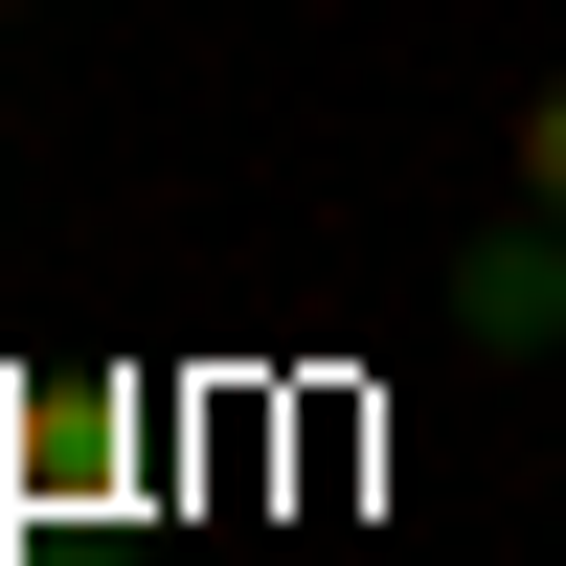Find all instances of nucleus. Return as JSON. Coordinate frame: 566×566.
I'll use <instances>...</instances> for the list:
<instances>
[{"label":"nucleus","mask_w":566,"mask_h":566,"mask_svg":"<svg viewBox=\"0 0 566 566\" xmlns=\"http://www.w3.org/2000/svg\"><path fill=\"white\" fill-rule=\"evenodd\" d=\"M91 476H114V408H91V386H23V499H91Z\"/></svg>","instance_id":"f03ea898"},{"label":"nucleus","mask_w":566,"mask_h":566,"mask_svg":"<svg viewBox=\"0 0 566 566\" xmlns=\"http://www.w3.org/2000/svg\"><path fill=\"white\" fill-rule=\"evenodd\" d=\"M453 340H566V205H499L453 250Z\"/></svg>","instance_id":"f257e3e1"},{"label":"nucleus","mask_w":566,"mask_h":566,"mask_svg":"<svg viewBox=\"0 0 566 566\" xmlns=\"http://www.w3.org/2000/svg\"><path fill=\"white\" fill-rule=\"evenodd\" d=\"M522 205H566V69L522 91Z\"/></svg>","instance_id":"7ed1b4c3"}]
</instances>
